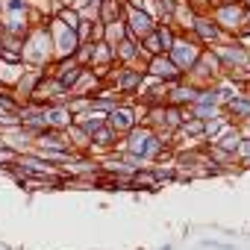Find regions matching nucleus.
Returning a JSON list of instances; mask_svg holds the SVG:
<instances>
[{"instance_id": "nucleus-23", "label": "nucleus", "mask_w": 250, "mask_h": 250, "mask_svg": "<svg viewBox=\"0 0 250 250\" xmlns=\"http://www.w3.org/2000/svg\"><path fill=\"white\" fill-rule=\"evenodd\" d=\"M238 3H241V6H244V9H250V0H238Z\"/></svg>"}, {"instance_id": "nucleus-19", "label": "nucleus", "mask_w": 250, "mask_h": 250, "mask_svg": "<svg viewBox=\"0 0 250 250\" xmlns=\"http://www.w3.org/2000/svg\"><path fill=\"white\" fill-rule=\"evenodd\" d=\"M91 59H94V44H91V42H83L80 50L74 53V62L83 65V68H91Z\"/></svg>"}, {"instance_id": "nucleus-15", "label": "nucleus", "mask_w": 250, "mask_h": 250, "mask_svg": "<svg viewBox=\"0 0 250 250\" xmlns=\"http://www.w3.org/2000/svg\"><path fill=\"white\" fill-rule=\"evenodd\" d=\"M241 139H244V130H241V127H235V124H229V127L221 133V139L215 142V147H221L224 153L235 156V153H238V147H241Z\"/></svg>"}, {"instance_id": "nucleus-14", "label": "nucleus", "mask_w": 250, "mask_h": 250, "mask_svg": "<svg viewBox=\"0 0 250 250\" xmlns=\"http://www.w3.org/2000/svg\"><path fill=\"white\" fill-rule=\"evenodd\" d=\"M224 115L229 118V124L235 127H250V91H238L227 106H224Z\"/></svg>"}, {"instance_id": "nucleus-12", "label": "nucleus", "mask_w": 250, "mask_h": 250, "mask_svg": "<svg viewBox=\"0 0 250 250\" xmlns=\"http://www.w3.org/2000/svg\"><path fill=\"white\" fill-rule=\"evenodd\" d=\"M197 94H200V88H197V85H191V83L180 80V83L168 85V91H165V106L188 109V106H194V103H197Z\"/></svg>"}, {"instance_id": "nucleus-13", "label": "nucleus", "mask_w": 250, "mask_h": 250, "mask_svg": "<svg viewBox=\"0 0 250 250\" xmlns=\"http://www.w3.org/2000/svg\"><path fill=\"white\" fill-rule=\"evenodd\" d=\"M44 118H47V127L50 130H59V133H68L74 124H77V115L71 112L68 103H47L44 106Z\"/></svg>"}, {"instance_id": "nucleus-2", "label": "nucleus", "mask_w": 250, "mask_h": 250, "mask_svg": "<svg viewBox=\"0 0 250 250\" xmlns=\"http://www.w3.org/2000/svg\"><path fill=\"white\" fill-rule=\"evenodd\" d=\"M109 88L115 94H121L124 100H136L147 83V62H139V65H118L112 74H109Z\"/></svg>"}, {"instance_id": "nucleus-7", "label": "nucleus", "mask_w": 250, "mask_h": 250, "mask_svg": "<svg viewBox=\"0 0 250 250\" xmlns=\"http://www.w3.org/2000/svg\"><path fill=\"white\" fill-rule=\"evenodd\" d=\"M106 121H109V127L124 139V136H130L139 124L145 121V109H136V100H127V103H121Z\"/></svg>"}, {"instance_id": "nucleus-3", "label": "nucleus", "mask_w": 250, "mask_h": 250, "mask_svg": "<svg viewBox=\"0 0 250 250\" xmlns=\"http://www.w3.org/2000/svg\"><path fill=\"white\" fill-rule=\"evenodd\" d=\"M215 53V59L221 62L224 68V77L227 74H238V71H250V47L241 42V39H229L218 47H209Z\"/></svg>"}, {"instance_id": "nucleus-5", "label": "nucleus", "mask_w": 250, "mask_h": 250, "mask_svg": "<svg viewBox=\"0 0 250 250\" xmlns=\"http://www.w3.org/2000/svg\"><path fill=\"white\" fill-rule=\"evenodd\" d=\"M203 50H206V47H203V44H197V42H194V39H191L188 33H180L168 56L174 59V65H177V68L183 71V77H186V74H188V71H191V68H194V65L200 62Z\"/></svg>"}, {"instance_id": "nucleus-8", "label": "nucleus", "mask_w": 250, "mask_h": 250, "mask_svg": "<svg viewBox=\"0 0 250 250\" xmlns=\"http://www.w3.org/2000/svg\"><path fill=\"white\" fill-rule=\"evenodd\" d=\"M50 36H53V47H56V62L59 59H74V53L80 50V33L65 27L62 21L50 18Z\"/></svg>"}, {"instance_id": "nucleus-22", "label": "nucleus", "mask_w": 250, "mask_h": 250, "mask_svg": "<svg viewBox=\"0 0 250 250\" xmlns=\"http://www.w3.org/2000/svg\"><path fill=\"white\" fill-rule=\"evenodd\" d=\"M156 250H174V244H171V241H165V244H162V247H156Z\"/></svg>"}, {"instance_id": "nucleus-10", "label": "nucleus", "mask_w": 250, "mask_h": 250, "mask_svg": "<svg viewBox=\"0 0 250 250\" xmlns=\"http://www.w3.org/2000/svg\"><path fill=\"white\" fill-rule=\"evenodd\" d=\"M147 77H150V80H159V83H165V85H174V83L186 80L183 71L174 65V59H171L168 53L150 56V62H147Z\"/></svg>"}, {"instance_id": "nucleus-17", "label": "nucleus", "mask_w": 250, "mask_h": 250, "mask_svg": "<svg viewBox=\"0 0 250 250\" xmlns=\"http://www.w3.org/2000/svg\"><path fill=\"white\" fill-rule=\"evenodd\" d=\"M56 21H62L65 27H71V30H77V33H80V27H83V15H80L77 6H62V9L56 12Z\"/></svg>"}, {"instance_id": "nucleus-9", "label": "nucleus", "mask_w": 250, "mask_h": 250, "mask_svg": "<svg viewBox=\"0 0 250 250\" xmlns=\"http://www.w3.org/2000/svg\"><path fill=\"white\" fill-rule=\"evenodd\" d=\"M124 24H127L130 36L139 39V42H145V39H147L150 33H156V27H159V21H156L147 9H142V6H130V3H127V12H124Z\"/></svg>"}, {"instance_id": "nucleus-1", "label": "nucleus", "mask_w": 250, "mask_h": 250, "mask_svg": "<svg viewBox=\"0 0 250 250\" xmlns=\"http://www.w3.org/2000/svg\"><path fill=\"white\" fill-rule=\"evenodd\" d=\"M50 65H56V47H53V36H50V18L36 24V30L30 33L27 44H24V68L27 71H42L50 74Z\"/></svg>"}, {"instance_id": "nucleus-11", "label": "nucleus", "mask_w": 250, "mask_h": 250, "mask_svg": "<svg viewBox=\"0 0 250 250\" xmlns=\"http://www.w3.org/2000/svg\"><path fill=\"white\" fill-rule=\"evenodd\" d=\"M85 71H88V68L77 65L74 59H59V62H56V65L50 68V74H53V77H56V80L62 83V88H65L68 94H71V91L77 88V83L83 80V74H85Z\"/></svg>"}, {"instance_id": "nucleus-24", "label": "nucleus", "mask_w": 250, "mask_h": 250, "mask_svg": "<svg viewBox=\"0 0 250 250\" xmlns=\"http://www.w3.org/2000/svg\"><path fill=\"white\" fill-rule=\"evenodd\" d=\"M139 250H145V247H139Z\"/></svg>"}, {"instance_id": "nucleus-20", "label": "nucleus", "mask_w": 250, "mask_h": 250, "mask_svg": "<svg viewBox=\"0 0 250 250\" xmlns=\"http://www.w3.org/2000/svg\"><path fill=\"white\" fill-rule=\"evenodd\" d=\"M235 162H238L241 171L250 168V130H244V139H241V147H238V153H235Z\"/></svg>"}, {"instance_id": "nucleus-21", "label": "nucleus", "mask_w": 250, "mask_h": 250, "mask_svg": "<svg viewBox=\"0 0 250 250\" xmlns=\"http://www.w3.org/2000/svg\"><path fill=\"white\" fill-rule=\"evenodd\" d=\"M203 250H235V244H229V241H221V238H200L197 241Z\"/></svg>"}, {"instance_id": "nucleus-6", "label": "nucleus", "mask_w": 250, "mask_h": 250, "mask_svg": "<svg viewBox=\"0 0 250 250\" xmlns=\"http://www.w3.org/2000/svg\"><path fill=\"white\" fill-rule=\"evenodd\" d=\"M188 36H191L197 44H203V47H218V44L229 42V36L215 24L212 15H194V18H191V27H188Z\"/></svg>"}, {"instance_id": "nucleus-4", "label": "nucleus", "mask_w": 250, "mask_h": 250, "mask_svg": "<svg viewBox=\"0 0 250 250\" xmlns=\"http://www.w3.org/2000/svg\"><path fill=\"white\" fill-rule=\"evenodd\" d=\"M215 18V24L229 36V39H241L244 33V6L238 3H215V9L209 12Z\"/></svg>"}, {"instance_id": "nucleus-18", "label": "nucleus", "mask_w": 250, "mask_h": 250, "mask_svg": "<svg viewBox=\"0 0 250 250\" xmlns=\"http://www.w3.org/2000/svg\"><path fill=\"white\" fill-rule=\"evenodd\" d=\"M124 39H130V30H127V24L124 21H115V24H106V42L112 44V47H118Z\"/></svg>"}, {"instance_id": "nucleus-16", "label": "nucleus", "mask_w": 250, "mask_h": 250, "mask_svg": "<svg viewBox=\"0 0 250 250\" xmlns=\"http://www.w3.org/2000/svg\"><path fill=\"white\" fill-rule=\"evenodd\" d=\"M136 188H145V191L159 188L156 171H153V168H142V171H136V174H133V191H136Z\"/></svg>"}]
</instances>
